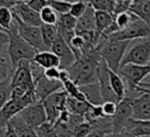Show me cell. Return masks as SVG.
<instances>
[{
	"label": "cell",
	"instance_id": "obj_16",
	"mask_svg": "<svg viewBox=\"0 0 150 137\" xmlns=\"http://www.w3.org/2000/svg\"><path fill=\"white\" fill-rule=\"evenodd\" d=\"M76 22H77V19H75L74 16H71L68 13V14L59 15L57 23L55 25L57 33H59V36L62 37L68 44H70L71 39L76 35V33H75Z\"/></svg>",
	"mask_w": 150,
	"mask_h": 137
},
{
	"label": "cell",
	"instance_id": "obj_38",
	"mask_svg": "<svg viewBox=\"0 0 150 137\" xmlns=\"http://www.w3.org/2000/svg\"><path fill=\"white\" fill-rule=\"evenodd\" d=\"M101 108H102L103 115H104L105 117H110V118H111V117L115 115V112H116L117 103H115V102H104V103L101 105Z\"/></svg>",
	"mask_w": 150,
	"mask_h": 137
},
{
	"label": "cell",
	"instance_id": "obj_14",
	"mask_svg": "<svg viewBox=\"0 0 150 137\" xmlns=\"http://www.w3.org/2000/svg\"><path fill=\"white\" fill-rule=\"evenodd\" d=\"M12 12L26 25L34 26V27H41L42 26L40 13L32 9L27 5L26 1H18V4L12 8Z\"/></svg>",
	"mask_w": 150,
	"mask_h": 137
},
{
	"label": "cell",
	"instance_id": "obj_25",
	"mask_svg": "<svg viewBox=\"0 0 150 137\" xmlns=\"http://www.w3.org/2000/svg\"><path fill=\"white\" fill-rule=\"evenodd\" d=\"M18 132L19 137H38V133L34 129H32L30 126H28L19 115L14 116L9 122H8Z\"/></svg>",
	"mask_w": 150,
	"mask_h": 137
},
{
	"label": "cell",
	"instance_id": "obj_31",
	"mask_svg": "<svg viewBox=\"0 0 150 137\" xmlns=\"http://www.w3.org/2000/svg\"><path fill=\"white\" fill-rule=\"evenodd\" d=\"M40 18L43 25H52L55 26L59 20V14L48 5L40 12Z\"/></svg>",
	"mask_w": 150,
	"mask_h": 137
},
{
	"label": "cell",
	"instance_id": "obj_41",
	"mask_svg": "<svg viewBox=\"0 0 150 137\" xmlns=\"http://www.w3.org/2000/svg\"><path fill=\"white\" fill-rule=\"evenodd\" d=\"M8 41H9L8 34L0 28V53L4 52V48H5V46L8 44Z\"/></svg>",
	"mask_w": 150,
	"mask_h": 137
},
{
	"label": "cell",
	"instance_id": "obj_8",
	"mask_svg": "<svg viewBox=\"0 0 150 137\" xmlns=\"http://www.w3.org/2000/svg\"><path fill=\"white\" fill-rule=\"evenodd\" d=\"M67 98H68V95L62 89L60 91L52 94L49 97H47L42 102L46 110V115H47V123L54 125V123L59 119L60 115L66 110Z\"/></svg>",
	"mask_w": 150,
	"mask_h": 137
},
{
	"label": "cell",
	"instance_id": "obj_46",
	"mask_svg": "<svg viewBox=\"0 0 150 137\" xmlns=\"http://www.w3.org/2000/svg\"><path fill=\"white\" fill-rule=\"evenodd\" d=\"M2 80H4V78H2V76H1V75H0V82H1V81H2Z\"/></svg>",
	"mask_w": 150,
	"mask_h": 137
},
{
	"label": "cell",
	"instance_id": "obj_10",
	"mask_svg": "<svg viewBox=\"0 0 150 137\" xmlns=\"http://www.w3.org/2000/svg\"><path fill=\"white\" fill-rule=\"evenodd\" d=\"M132 118V98L125 97L117 103L115 115L111 117L112 121V133L124 131L127 123Z\"/></svg>",
	"mask_w": 150,
	"mask_h": 137
},
{
	"label": "cell",
	"instance_id": "obj_48",
	"mask_svg": "<svg viewBox=\"0 0 150 137\" xmlns=\"http://www.w3.org/2000/svg\"><path fill=\"white\" fill-rule=\"evenodd\" d=\"M149 64H150V63H149Z\"/></svg>",
	"mask_w": 150,
	"mask_h": 137
},
{
	"label": "cell",
	"instance_id": "obj_1",
	"mask_svg": "<svg viewBox=\"0 0 150 137\" xmlns=\"http://www.w3.org/2000/svg\"><path fill=\"white\" fill-rule=\"evenodd\" d=\"M101 56L96 48L90 49L81 55L80 59L68 69L70 81L79 87L88 85L97 82V64Z\"/></svg>",
	"mask_w": 150,
	"mask_h": 137
},
{
	"label": "cell",
	"instance_id": "obj_34",
	"mask_svg": "<svg viewBox=\"0 0 150 137\" xmlns=\"http://www.w3.org/2000/svg\"><path fill=\"white\" fill-rule=\"evenodd\" d=\"M87 7H88L87 1H74L71 5L69 14L71 16H74L75 19H79L84 14V12L87 11Z\"/></svg>",
	"mask_w": 150,
	"mask_h": 137
},
{
	"label": "cell",
	"instance_id": "obj_27",
	"mask_svg": "<svg viewBox=\"0 0 150 137\" xmlns=\"http://www.w3.org/2000/svg\"><path fill=\"white\" fill-rule=\"evenodd\" d=\"M88 4L96 11V12H107L109 14H114L115 8V0H90Z\"/></svg>",
	"mask_w": 150,
	"mask_h": 137
},
{
	"label": "cell",
	"instance_id": "obj_4",
	"mask_svg": "<svg viewBox=\"0 0 150 137\" xmlns=\"http://www.w3.org/2000/svg\"><path fill=\"white\" fill-rule=\"evenodd\" d=\"M120 76L123 78L125 87H127V94L125 97L135 98L138 85L143 82V80L148 76H150V64L148 66H138V64H125L122 66L118 70Z\"/></svg>",
	"mask_w": 150,
	"mask_h": 137
},
{
	"label": "cell",
	"instance_id": "obj_22",
	"mask_svg": "<svg viewBox=\"0 0 150 137\" xmlns=\"http://www.w3.org/2000/svg\"><path fill=\"white\" fill-rule=\"evenodd\" d=\"M114 23V16L107 12H96L95 11V33L100 40L101 35Z\"/></svg>",
	"mask_w": 150,
	"mask_h": 137
},
{
	"label": "cell",
	"instance_id": "obj_28",
	"mask_svg": "<svg viewBox=\"0 0 150 137\" xmlns=\"http://www.w3.org/2000/svg\"><path fill=\"white\" fill-rule=\"evenodd\" d=\"M11 82H12V76L4 78L0 82V110L11 100V90H12Z\"/></svg>",
	"mask_w": 150,
	"mask_h": 137
},
{
	"label": "cell",
	"instance_id": "obj_37",
	"mask_svg": "<svg viewBox=\"0 0 150 137\" xmlns=\"http://www.w3.org/2000/svg\"><path fill=\"white\" fill-rule=\"evenodd\" d=\"M131 0H115V8H114V14L112 16H116L118 14L129 12L130 6H131Z\"/></svg>",
	"mask_w": 150,
	"mask_h": 137
},
{
	"label": "cell",
	"instance_id": "obj_9",
	"mask_svg": "<svg viewBox=\"0 0 150 137\" xmlns=\"http://www.w3.org/2000/svg\"><path fill=\"white\" fill-rule=\"evenodd\" d=\"M12 87H22L28 91H35V81L30 69V61L23 60L18 63V67L12 74Z\"/></svg>",
	"mask_w": 150,
	"mask_h": 137
},
{
	"label": "cell",
	"instance_id": "obj_2",
	"mask_svg": "<svg viewBox=\"0 0 150 137\" xmlns=\"http://www.w3.org/2000/svg\"><path fill=\"white\" fill-rule=\"evenodd\" d=\"M130 43L131 41H115L101 37L96 46V50L102 60L107 63L108 68L115 73H118L122 60Z\"/></svg>",
	"mask_w": 150,
	"mask_h": 137
},
{
	"label": "cell",
	"instance_id": "obj_26",
	"mask_svg": "<svg viewBox=\"0 0 150 137\" xmlns=\"http://www.w3.org/2000/svg\"><path fill=\"white\" fill-rule=\"evenodd\" d=\"M41 29V35H42V41L43 44L46 47L47 50L52 49L53 43L56 41V39L59 37V33L56 29V26H52V25H43L40 27Z\"/></svg>",
	"mask_w": 150,
	"mask_h": 137
},
{
	"label": "cell",
	"instance_id": "obj_15",
	"mask_svg": "<svg viewBox=\"0 0 150 137\" xmlns=\"http://www.w3.org/2000/svg\"><path fill=\"white\" fill-rule=\"evenodd\" d=\"M63 89V84L60 81H53L45 75L35 82V96L38 102H43L52 94Z\"/></svg>",
	"mask_w": 150,
	"mask_h": 137
},
{
	"label": "cell",
	"instance_id": "obj_43",
	"mask_svg": "<svg viewBox=\"0 0 150 137\" xmlns=\"http://www.w3.org/2000/svg\"><path fill=\"white\" fill-rule=\"evenodd\" d=\"M105 137H135V136L131 135L128 131H122V132H118V133H110V135H108Z\"/></svg>",
	"mask_w": 150,
	"mask_h": 137
},
{
	"label": "cell",
	"instance_id": "obj_13",
	"mask_svg": "<svg viewBox=\"0 0 150 137\" xmlns=\"http://www.w3.org/2000/svg\"><path fill=\"white\" fill-rule=\"evenodd\" d=\"M50 50L59 57V60H60V69L68 70L76 61V56H75L74 52L71 50L70 46L60 36L53 43Z\"/></svg>",
	"mask_w": 150,
	"mask_h": 137
},
{
	"label": "cell",
	"instance_id": "obj_11",
	"mask_svg": "<svg viewBox=\"0 0 150 137\" xmlns=\"http://www.w3.org/2000/svg\"><path fill=\"white\" fill-rule=\"evenodd\" d=\"M19 116L28 126L34 130L40 128L42 124L47 123V115L42 102H36L27 107L19 114Z\"/></svg>",
	"mask_w": 150,
	"mask_h": 137
},
{
	"label": "cell",
	"instance_id": "obj_18",
	"mask_svg": "<svg viewBox=\"0 0 150 137\" xmlns=\"http://www.w3.org/2000/svg\"><path fill=\"white\" fill-rule=\"evenodd\" d=\"M33 62H35L38 66H40L43 69L60 68V60L52 50L38 52L33 59Z\"/></svg>",
	"mask_w": 150,
	"mask_h": 137
},
{
	"label": "cell",
	"instance_id": "obj_20",
	"mask_svg": "<svg viewBox=\"0 0 150 137\" xmlns=\"http://www.w3.org/2000/svg\"><path fill=\"white\" fill-rule=\"evenodd\" d=\"M129 12L150 26V0H134Z\"/></svg>",
	"mask_w": 150,
	"mask_h": 137
},
{
	"label": "cell",
	"instance_id": "obj_47",
	"mask_svg": "<svg viewBox=\"0 0 150 137\" xmlns=\"http://www.w3.org/2000/svg\"><path fill=\"white\" fill-rule=\"evenodd\" d=\"M89 137H94V136H89Z\"/></svg>",
	"mask_w": 150,
	"mask_h": 137
},
{
	"label": "cell",
	"instance_id": "obj_35",
	"mask_svg": "<svg viewBox=\"0 0 150 137\" xmlns=\"http://www.w3.org/2000/svg\"><path fill=\"white\" fill-rule=\"evenodd\" d=\"M91 124L87 121L79 124L73 132V137H89L91 135Z\"/></svg>",
	"mask_w": 150,
	"mask_h": 137
},
{
	"label": "cell",
	"instance_id": "obj_40",
	"mask_svg": "<svg viewBox=\"0 0 150 137\" xmlns=\"http://www.w3.org/2000/svg\"><path fill=\"white\" fill-rule=\"evenodd\" d=\"M60 68H49L45 69V76L53 81H60Z\"/></svg>",
	"mask_w": 150,
	"mask_h": 137
},
{
	"label": "cell",
	"instance_id": "obj_17",
	"mask_svg": "<svg viewBox=\"0 0 150 137\" xmlns=\"http://www.w3.org/2000/svg\"><path fill=\"white\" fill-rule=\"evenodd\" d=\"M82 32H95V9L89 4L84 14L81 18H79L76 22L75 33L77 34Z\"/></svg>",
	"mask_w": 150,
	"mask_h": 137
},
{
	"label": "cell",
	"instance_id": "obj_21",
	"mask_svg": "<svg viewBox=\"0 0 150 137\" xmlns=\"http://www.w3.org/2000/svg\"><path fill=\"white\" fill-rule=\"evenodd\" d=\"M80 89L83 93L87 102L90 103L91 105H102L103 104L98 82L88 84V85H82V87H80Z\"/></svg>",
	"mask_w": 150,
	"mask_h": 137
},
{
	"label": "cell",
	"instance_id": "obj_3",
	"mask_svg": "<svg viewBox=\"0 0 150 137\" xmlns=\"http://www.w3.org/2000/svg\"><path fill=\"white\" fill-rule=\"evenodd\" d=\"M6 33L8 34V37H9V41L7 44V55L11 60L12 70L14 71L20 61H23V60L33 61L34 56L36 55V50L33 47H30L23 39H21V36L18 33L15 22H13V26Z\"/></svg>",
	"mask_w": 150,
	"mask_h": 137
},
{
	"label": "cell",
	"instance_id": "obj_32",
	"mask_svg": "<svg viewBox=\"0 0 150 137\" xmlns=\"http://www.w3.org/2000/svg\"><path fill=\"white\" fill-rule=\"evenodd\" d=\"M48 5L59 14V15H63V14H68L70 12L71 1H67V0H48Z\"/></svg>",
	"mask_w": 150,
	"mask_h": 137
},
{
	"label": "cell",
	"instance_id": "obj_19",
	"mask_svg": "<svg viewBox=\"0 0 150 137\" xmlns=\"http://www.w3.org/2000/svg\"><path fill=\"white\" fill-rule=\"evenodd\" d=\"M124 131L130 132L135 137H150V121H136L131 118L127 123Z\"/></svg>",
	"mask_w": 150,
	"mask_h": 137
},
{
	"label": "cell",
	"instance_id": "obj_12",
	"mask_svg": "<svg viewBox=\"0 0 150 137\" xmlns=\"http://www.w3.org/2000/svg\"><path fill=\"white\" fill-rule=\"evenodd\" d=\"M141 93L132 98V118L136 121H150V90L137 88Z\"/></svg>",
	"mask_w": 150,
	"mask_h": 137
},
{
	"label": "cell",
	"instance_id": "obj_33",
	"mask_svg": "<svg viewBox=\"0 0 150 137\" xmlns=\"http://www.w3.org/2000/svg\"><path fill=\"white\" fill-rule=\"evenodd\" d=\"M135 18H136V15H134L131 12H125V13L114 16V22L117 26L118 30H121V29H124L125 27H128L134 21Z\"/></svg>",
	"mask_w": 150,
	"mask_h": 137
},
{
	"label": "cell",
	"instance_id": "obj_7",
	"mask_svg": "<svg viewBox=\"0 0 150 137\" xmlns=\"http://www.w3.org/2000/svg\"><path fill=\"white\" fill-rule=\"evenodd\" d=\"M13 18H14V22H15L18 33L21 36V39H23L30 47H33L36 50V53L47 50L43 44V41H42L40 27H34V26L23 23L15 14H13Z\"/></svg>",
	"mask_w": 150,
	"mask_h": 137
},
{
	"label": "cell",
	"instance_id": "obj_29",
	"mask_svg": "<svg viewBox=\"0 0 150 137\" xmlns=\"http://www.w3.org/2000/svg\"><path fill=\"white\" fill-rule=\"evenodd\" d=\"M63 90L67 93V95L71 98H75V100H79V101H83V102H87L83 93L81 91L80 87L77 84H75L73 81H67L63 83Z\"/></svg>",
	"mask_w": 150,
	"mask_h": 137
},
{
	"label": "cell",
	"instance_id": "obj_6",
	"mask_svg": "<svg viewBox=\"0 0 150 137\" xmlns=\"http://www.w3.org/2000/svg\"><path fill=\"white\" fill-rule=\"evenodd\" d=\"M150 36V26L138 19L137 16L134 19V21L125 27L124 29H121L109 36V40L115 41H135L141 39H146Z\"/></svg>",
	"mask_w": 150,
	"mask_h": 137
},
{
	"label": "cell",
	"instance_id": "obj_36",
	"mask_svg": "<svg viewBox=\"0 0 150 137\" xmlns=\"http://www.w3.org/2000/svg\"><path fill=\"white\" fill-rule=\"evenodd\" d=\"M35 131L38 133V137H59L56 131H55V129H54V125L49 124V123L42 124Z\"/></svg>",
	"mask_w": 150,
	"mask_h": 137
},
{
	"label": "cell",
	"instance_id": "obj_44",
	"mask_svg": "<svg viewBox=\"0 0 150 137\" xmlns=\"http://www.w3.org/2000/svg\"><path fill=\"white\" fill-rule=\"evenodd\" d=\"M138 87L143 88V89H146V90H150V82H142Z\"/></svg>",
	"mask_w": 150,
	"mask_h": 137
},
{
	"label": "cell",
	"instance_id": "obj_24",
	"mask_svg": "<svg viewBox=\"0 0 150 137\" xmlns=\"http://www.w3.org/2000/svg\"><path fill=\"white\" fill-rule=\"evenodd\" d=\"M91 104L88 102H83V101H79L75 98H71L68 96L67 102H66V110L71 114V115H81V116H86L87 112L89 111Z\"/></svg>",
	"mask_w": 150,
	"mask_h": 137
},
{
	"label": "cell",
	"instance_id": "obj_39",
	"mask_svg": "<svg viewBox=\"0 0 150 137\" xmlns=\"http://www.w3.org/2000/svg\"><path fill=\"white\" fill-rule=\"evenodd\" d=\"M26 2L32 9L38 13H40L45 7L48 6V0H27Z\"/></svg>",
	"mask_w": 150,
	"mask_h": 137
},
{
	"label": "cell",
	"instance_id": "obj_42",
	"mask_svg": "<svg viewBox=\"0 0 150 137\" xmlns=\"http://www.w3.org/2000/svg\"><path fill=\"white\" fill-rule=\"evenodd\" d=\"M4 137H19V136H18V132L15 131V129H14L9 123H7L6 129H5V135H4Z\"/></svg>",
	"mask_w": 150,
	"mask_h": 137
},
{
	"label": "cell",
	"instance_id": "obj_45",
	"mask_svg": "<svg viewBox=\"0 0 150 137\" xmlns=\"http://www.w3.org/2000/svg\"><path fill=\"white\" fill-rule=\"evenodd\" d=\"M5 129H6V128H0V137H4V135H5Z\"/></svg>",
	"mask_w": 150,
	"mask_h": 137
},
{
	"label": "cell",
	"instance_id": "obj_23",
	"mask_svg": "<svg viewBox=\"0 0 150 137\" xmlns=\"http://www.w3.org/2000/svg\"><path fill=\"white\" fill-rule=\"evenodd\" d=\"M109 80H110L111 90L114 91L118 101L121 102L123 98H125V94H127V87H125L123 78L120 76L118 73H115L109 69Z\"/></svg>",
	"mask_w": 150,
	"mask_h": 137
},
{
	"label": "cell",
	"instance_id": "obj_30",
	"mask_svg": "<svg viewBox=\"0 0 150 137\" xmlns=\"http://www.w3.org/2000/svg\"><path fill=\"white\" fill-rule=\"evenodd\" d=\"M13 22H14V18L12 9L6 7H0V28L7 32L13 26Z\"/></svg>",
	"mask_w": 150,
	"mask_h": 137
},
{
	"label": "cell",
	"instance_id": "obj_5",
	"mask_svg": "<svg viewBox=\"0 0 150 137\" xmlns=\"http://www.w3.org/2000/svg\"><path fill=\"white\" fill-rule=\"evenodd\" d=\"M149 63H150V36L146 39L131 41L122 60L121 67L125 64L148 66Z\"/></svg>",
	"mask_w": 150,
	"mask_h": 137
}]
</instances>
